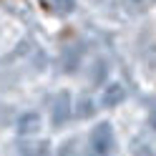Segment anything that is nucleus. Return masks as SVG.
<instances>
[{
    "label": "nucleus",
    "mask_w": 156,
    "mask_h": 156,
    "mask_svg": "<svg viewBox=\"0 0 156 156\" xmlns=\"http://www.w3.org/2000/svg\"><path fill=\"white\" fill-rule=\"evenodd\" d=\"M91 149L96 156H111L116 149V136H113V126L108 121H101L98 126H93L91 131Z\"/></svg>",
    "instance_id": "1"
},
{
    "label": "nucleus",
    "mask_w": 156,
    "mask_h": 156,
    "mask_svg": "<svg viewBox=\"0 0 156 156\" xmlns=\"http://www.w3.org/2000/svg\"><path fill=\"white\" fill-rule=\"evenodd\" d=\"M51 5L55 8L58 13H66V15L76 10V0H51Z\"/></svg>",
    "instance_id": "7"
},
{
    "label": "nucleus",
    "mask_w": 156,
    "mask_h": 156,
    "mask_svg": "<svg viewBox=\"0 0 156 156\" xmlns=\"http://www.w3.org/2000/svg\"><path fill=\"white\" fill-rule=\"evenodd\" d=\"M48 144L45 141H23L18 146V156H45Z\"/></svg>",
    "instance_id": "5"
},
{
    "label": "nucleus",
    "mask_w": 156,
    "mask_h": 156,
    "mask_svg": "<svg viewBox=\"0 0 156 156\" xmlns=\"http://www.w3.org/2000/svg\"><path fill=\"white\" fill-rule=\"evenodd\" d=\"M103 78H106V66H103V63H96L93 73H91V81L96 83V81H103Z\"/></svg>",
    "instance_id": "9"
},
{
    "label": "nucleus",
    "mask_w": 156,
    "mask_h": 156,
    "mask_svg": "<svg viewBox=\"0 0 156 156\" xmlns=\"http://www.w3.org/2000/svg\"><path fill=\"white\" fill-rule=\"evenodd\" d=\"M151 123H154V129H156V119H154V121H151Z\"/></svg>",
    "instance_id": "10"
},
{
    "label": "nucleus",
    "mask_w": 156,
    "mask_h": 156,
    "mask_svg": "<svg viewBox=\"0 0 156 156\" xmlns=\"http://www.w3.org/2000/svg\"><path fill=\"white\" fill-rule=\"evenodd\" d=\"M123 98H126V88L121 83H108L103 88V93H101V106L103 108H116L119 103H123Z\"/></svg>",
    "instance_id": "3"
},
{
    "label": "nucleus",
    "mask_w": 156,
    "mask_h": 156,
    "mask_svg": "<svg viewBox=\"0 0 156 156\" xmlns=\"http://www.w3.org/2000/svg\"><path fill=\"white\" fill-rule=\"evenodd\" d=\"M15 129H18V136H33V133H38V129H41V116H38L35 111H28L23 116H18Z\"/></svg>",
    "instance_id": "4"
},
{
    "label": "nucleus",
    "mask_w": 156,
    "mask_h": 156,
    "mask_svg": "<svg viewBox=\"0 0 156 156\" xmlns=\"http://www.w3.org/2000/svg\"><path fill=\"white\" fill-rule=\"evenodd\" d=\"M71 116H73V101H71V93H68V91H61V93L53 98L51 121H53V126L58 129V126H66Z\"/></svg>",
    "instance_id": "2"
},
{
    "label": "nucleus",
    "mask_w": 156,
    "mask_h": 156,
    "mask_svg": "<svg viewBox=\"0 0 156 156\" xmlns=\"http://www.w3.org/2000/svg\"><path fill=\"white\" fill-rule=\"evenodd\" d=\"M73 113L78 116V119H91V116L96 113V103L91 101V98H81L76 103V108H73Z\"/></svg>",
    "instance_id": "6"
},
{
    "label": "nucleus",
    "mask_w": 156,
    "mask_h": 156,
    "mask_svg": "<svg viewBox=\"0 0 156 156\" xmlns=\"http://www.w3.org/2000/svg\"><path fill=\"white\" fill-rule=\"evenodd\" d=\"M133 154H136V156H154V154L149 151V144H146V141H136V144H133Z\"/></svg>",
    "instance_id": "8"
}]
</instances>
